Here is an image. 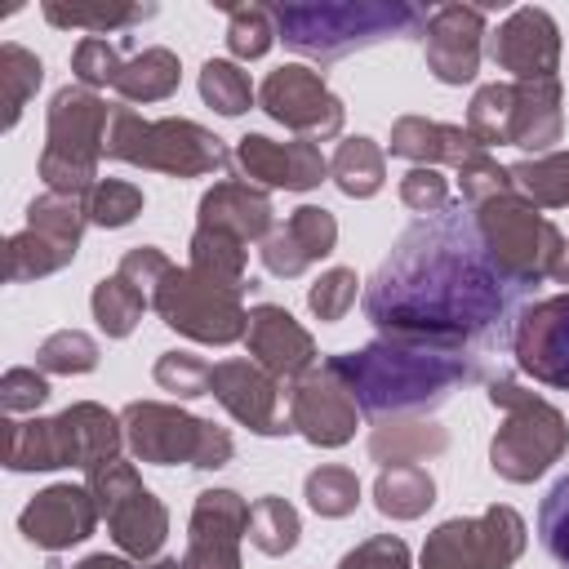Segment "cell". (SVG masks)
<instances>
[{
  "label": "cell",
  "instance_id": "23",
  "mask_svg": "<svg viewBox=\"0 0 569 569\" xmlns=\"http://www.w3.org/2000/svg\"><path fill=\"white\" fill-rule=\"evenodd\" d=\"M244 351L253 365H262L271 378L280 382H298L307 369L320 365L316 338L307 325L293 320L289 307L280 302H258L249 311V329H244Z\"/></svg>",
  "mask_w": 569,
  "mask_h": 569
},
{
  "label": "cell",
  "instance_id": "51",
  "mask_svg": "<svg viewBox=\"0 0 569 569\" xmlns=\"http://www.w3.org/2000/svg\"><path fill=\"white\" fill-rule=\"evenodd\" d=\"M400 204L413 209L418 218H422V213H440V209H449V204H453V200H449V178H445L440 169H422V164H413V169L400 178Z\"/></svg>",
  "mask_w": 569,
  "mask_h": 569
},
{
  "label": "cell",
  "instance_id": "49",
  "mask_svg": "<svg viewBox=\"0 0 569 569\" xmlns=\"http://www.w3.org/2000/svg\"><path fill=\"white\" fill-rule=\"evenodd\" d=\"M44 400H49V373L27 369V365L4 369V378H0V409H4V418L36 413Z\"/></svg>",
  "mask_w": 569,
  "mask_h": 569
},
{
  "label": "cell",
  "instance_id": "40",
  "mask_svg": "<svg viewBox=\"0 0 569 569\" xmlns=\"http://www.w3.org/2000/svg\"><path fill=\"white\" fill-rule=\"evenodd\" d=\"M44 22L53 27H80V31H124L133 22H147L156 18V4H58V0H44L40 4Z\"/></svg>",
  "mask_w": 569,
  "mask_h": 569
},
{
  "label": "cell",
  "instance_id": "9",
  "mask_svg": "<svg viewBox=\"0 0 569 569\" xmlns=\"http://www.w3.org/2000/svg\"><path fill=\"white\" fill-rule=\"evenodd\" d=\"M471 222L489 249V258L520 284V289H538L551 276L556 249L565 244L560 227L551 218L538 213V204H529L516 187L502 196H489L471 209Z\"/></svg>",
  "mask_w": 569,
  "mask_h": 569
},
{
  "label": "cell",
  "instance_id": "50",
  "mask_svg": "<svg viewBox=\"0 0 569 569\" xmlns=\"http://www.w3.org/2000/svg\"><path fill=\"white\" fill-rule=\"evenodd\" d=\"M338 569H413V556H409L405 538H396V533H373V538L356 542L351 551H342Z\"/></svg>",
  "mask_w": 569,
  "mask_h": 569
},
{
  "label": "cell",
  "instance_id": "8",
  "mask_svg": "<svg viewBox=\"0 0 569 569\" xmlns=\"http://www.w3.org/2000/svg\"><path fill=\"white\" fill-rule=\"evenodd\" d=\"M120 427H124V445L138 462L151 467H200V471H218L231 462L236 440L227 427H218L213 418H196L182 405H164V400H133L120 409Z\"/></svg>",
  "mask_w": 569,
  "mask_h": 569
},
{
  "label": "cell",
  "instance_id": "6",
  "mask_svg": "<svg viewBox=\"0 0 569 569\" xmlns=\"http://www.w3.org/2000/svg\"><path fill=\"white\" fill-rule=\"evenodd\" d=\"M107 160L169 173V178H209L227 169L231 156L222 138L196 120H182V116L147 120L129 102H116L107 120Z\"/></svg>",
  "mask_w": 569,
  "mask_h": 569
},
{
  "label": "cell",
  "instance_id": "28",
  "mask_svg": "<svg viewBox=\"0 0 569 569\" xmlns=\"http://www.w3.org/2000/svg\"><path fill=\"white\" fill-rule=\"evenodd\" d=\"M445 449H449V431L440 422H431V418H382L369 431V458L378 467L440 458Z\"/></svg>",
  "mask_w": 569,
  "mask_h": 569
},
{
  "label": "cell",
  "instance_id": "44",
  "mask_svg": "<svg viewBox=\"0 0 569 569\" xmlns=\"http://www.w3.org/2000/svg\"><path fill=\"white\" fill-rule=\"evenodd\" d=\"M124 62H129V58H120V44H111V40H102V36H84V40L71 49V76H76V84H84V89H93V93H98V89H116Z\"/></svg>",
  "mask_w": 569,
  "mask_h": 569
},
{
  "label": "cell",
  "instance_id": "26",
  "mask_svg": "<svg viewBox=\"0 0 569 569\" xmlns=\"http://www.w3.org/2000/svg\"><path fill=\"white\" fill-rule=\"evenodd\" d=\"M387 151L409 160V164H422V169H440V164H462L467 156L485 151L467 124H445V120H427V116H400L391 124V138H387Z\"/></svg>",
  "mask_w": 569,
  "mask_h": 569
},
{
  "label": "cell",
  "instance_id": "22",
  "mask_svg": "<svg viewBox=\"0 0 569 569\" xmlns=\"http://www.w3.org/2000/svg\"><path fill=\"white\" fill-rule=\"evenodd\" d=\"M98 502L89 493V485H49L40 489L22 511H18V533L40 547V551H67V547H80L93 538L98 529Z\"/></svg>",
  "mask_w": 569,
  "mask_h": 569
},
{
  "label": "cell",
  "instance_id": "31",
  "mask_svg": "<svg viewBox=\"0 0 569 569\" xmlns=\"http://www.w3.org/2000/svg\"><path fill=\"white\" fill-rule=\"evenodd\" d=\"M329 178H333V187H338L342 196L369 200V196H378L382 182H387V151H382L373 138H365V133L342 138L338 151H333V160H329Z\"/></svg>",
  "mask_w": 569,
  "mask_h": 569
},
{
  "label": "cell",
  "instance_id": "53",
  "mask_svg": "<svg viewBox=\"0 0 569 569\" xmlns=\"http://www.w3.org/2000/svg\"><path fill=\"white\" fill-rule=\"evenodd\" d=\"M71 569H138V560H129V556H107V551H93V556L76 560Z\"/></svg>",
  "mask_w": 569,
  "mask_h": 569
},
{
  "label": "cell",
  "instance_id": "34",
  "mask_svg": "<svg viewBox=\"0 0 569 569\" xmlns=\"http://www.w3.org/2000/svg\"><path fill=\"white\" fill-rule=\"evenodd\" d=\"M511 169V187L538 209H569V151L525 156Z\"/></svg>",
  "mask_w": 569,
  "mask_h": 569
},
{
  "label": "cell",
  "instance_id": "18",
  "mask_svg": "<svg viewBox=\"0 0 569 569\" xmlns=\"http://www.w3.org/2000/svg\"><path fill=\"white\" fill-rule=\"evenodd\" d=\"M489 58L516 80H560V27L547 9L520 4L485 40Z\"/></svg>",
  "mask_w": 569,
  "mask_h": 569
},
{
  "label": "cell",
  "instance_id": "42",
  "mask_svg": "<svg viewBox=\"0 0 569 569\" xmlns=\"http://www.w3.org/2000/svg\"><path fill=\"white\" fill-rule=\"evenodd\" d=\"M222 9H227V49L236 58L253 62L280 40L271 4H222Z\"/></svg>",
  "mask_w": 569,
  "mask_h": 569
},
{
  "label": "cell",
  "instance_id": "45",
  "mask_svg": "<svg viewBox=\"0 0 569 569\" xmlns=\"http://www.w3.org/2000/svg\"><path fill=\"white\" fill-rule=\"evenodd\" d=\"M360 293H365V289H360L356 267H329V271H320V280L307 289V307H311V316H316L320 325H338V320L356 307Z\"/></svg>",
  "mask_w": 569,
  "mask_h": 569
},
{
  "label": "cell",
  "instance_id": "47",
  "mask_svg": "<svg viewBox=\"0 0 569 569\" xmlns=\"http://www.w3.org/2000/svg\"><path fill=\"white\" fill-rule=\"evenodd\" d=\"M538 538L556 565L569 569V476H560L538 507Z\"/></svg>",
  "mask_w": 569,
  "mask_h": 569
},
{
  "label": "cell",
  "instance_id": "7",
  "mask_svg": "<svg viewBox=\"0 0 569 569\" xmlns=\"http://www.w3.org/2000/svg\"><path fill=\"white\" fill-rule=\"evenodd\" d=\"M107 120L111 102H102L84 84H62L44 111V147H40V178L44 191L58 196H89L98 182V164L107 156Z\"/></svg>",
  "mask_w": 569,
  "mask_h": 569
},
{
  "label": "cell",
  "instance_id": "29",
  "mask_svg": "<svg viewBox=\"0 0 569 569\" xmlns=\"http://www.w3.org/2000/svg\"><path fill=\"white\" fill-rule=\"evenodd\" d=\"M436 502V480L427 467L418 462H396V467H378L373 480V507L387 520H418L427 516Z\"/></svg>",
  "mask_w": 569,
  "mask_h": 569
},
{
  "label": "cell",
  "instance_id": "13",
  "mask_svg": "<svg viewBox=\"0 0 569 569\" xmlns=\"http://www.w3.org/2000/svg\"><path fill=\"white\" fill-rule=\"evenodd\" d=\"M84 227H89V218H84L80 196L40 191L27 204V227L4 240V280L27 284V280H44V276L71 267L80 253Z\"/></svg>",
  "mask_w": 569,
  "mask_h": 569
},
{
  "label": "cell",
  "instance_id": "43",
  "mask_svg": "<svg viewBox=\"0 0 569 569\" xmlns=\"http://www.w3.org/2000/svg\"><path fill=\"white\" fill-rule=\"evenodd\" d=\"M142 187L124 182V178H98L84 196V218L89 227H102V231H116V227H129L138 213H142Z\"/></svg>",
  "mask_w": 569,
  "mask_h": 569
},
{
  "label": "cell",
  "instance_id": "25",
  "mask_svg": "<svg viewBox=\"0 0 569 569\" xmlns=\"http://www.w3.org/2000/svg\"><path fill=\"white\" fill-rule=\"evenodd\" d=\"M196 227H209V231H227L244 244H262L271 231H276V209H271V196L244 178H227V182H213L200 204H196Z\"/></svg>",
  "mask_w": 569,
  "mask_h": 569
},
{
  "label": "cell",
  "instance_id": "37",
  "mask_svg": "<svg viewBox=\"0 0 569 569\" xmlns=\"http://www.w3.org/2000/svg\"><path fill=\"white\" fill-rule=\"evenodd\" d=\"M511 107H516V84L511 80H493L480 84L467 102V133L489 151V147H507L511 138Z\"/></svg>",
  "mask_w": 569,
  "mask_h": 569
},
{
  "label": "cell",
  "instance_id": "30",
  "mask_svg": "<svg viewBox=\"0 0 569 569\" xmlns=\"http://www.w3.org/2000/svg\"><path fill=\"white\" fill-rule=\"evenodd\" d=\"M178 84H182L178 53L164 49V44H151V49H142L124 62V71L116 80V93H120V102L133 107V102H164V98L178 93Z\"/></svg>",
  "mask_w": 569,
  "mask_h": 569
},
{
  "label": "cell",
  "instance_id": "4",
  "mask_svg": "<svg viewBox=\"0 0 569 569\" xmlns=\"http://www.w3.org/2000/svg\"><path fill=\"white\" fill-rule=\"evenodd\" d=\"M124 427L111 409L76 400L53 418H4V467L9 471H93L120 458Z\"/></svg>",
  "mask_w": 569,
  "mask_h": 569
},
{
  "label": "cell",
  "instance_id": "33",
  "mask_svg": "<svg viewBox=\"0 0 569 569\" xmlns=\"http://www.w3.org/2000/svg\"><path fill=\"white\" fill-rule=\"evenodd\" d=\"M40 84H44V62H40L27 44L4 40V44H0V107H4L0 129H4V133L22 120V111H27V102L36 98Z\"/></svg>",
  "mask_w": 569,
  "mask_h": 569
},
{
  "label": "cell",
  "instance_id": "38",
  "mask_svg": "<svg viewBox=\"0 0 569 569\" xmlns=\"http://www.w3.org/2000/svg\"><path fill=\"white\" fill-rule=\"evenodd\" d=\"M302 498H307V507H311L316 516L342 520V516H351V511L360 507V476H356L351 467H342V462H325V467L307 471Z\"/></svg>",
  "mask_w": 569,
  "mask_h": 569
},
{
  "label": "cell",
  "instance_id": "17",
  "mask_svg": "<svg viewBox=\"0 0 569 569\" xmlns=\"http://www.w3.org/2000/svg\"><path fill=\"white\" fill-rule=\"evenodd\" d=\"M280 378H271L262 365L253 360H218L209 369V396L253 436H289L293 422L284 413V396H280Z\"/></svg>",
  "mask_w": 569,
  "mask_h": 569
},
{
  "label": "cell",
  "instance_id": "35",
  "mask_svg": "<svg viewBox=\"0 0 569 569\" xmlns=\"http://www.w3.org/2000/svg\"><path fill=\"white\" fill-rule=\"evenodd\" d=\"M89 307H93V320H98V329H102L107 338H129V333L138 329L142 311L151 307V298H147L138 284H129L120 271H111V276H102V280L93 284Z\"/></svg>",
  "mask_w": 569,
  "mask_h": 569
},
{
  "label": "cell",
  "instance_id": "12",
  "mask_svg": "<svg viewBox=\"0 0 569 569\" xmlns=\"http://www.w3.org/2000/svg\"><path fill=\"white\" fill-rule=\"evenodd\" d=\"M525 516L507 502H493L480 516L440 520L422 542L418 569H511L525 556Z\"/></svg>",
  "mask_w": 569,
  "mask_h": 569
},
{
  "label": "cell",
  "instance_id": "24",
  "mask_svg": "<svg viewBox=\"0 0 569 569\" xmlns=\"http://www.w3.org/2000/svg\"><path fill=\"white\" fill-rule=\"evenodd\" d=\"M338 249V218L325 204H298L258 249L262 267L280 280H298L307 267Z\"/></svg>",
  "mask_w": 569,
  "mask_h": 569
},
{
  "label": "cell",
  "instance_id": "16",
  "mask_svg": "<svg viewBox=\"0 0 569 569\" xmlns=\"http://www.w3.org/2000/svg\"><path fill=\"white\" fill-rule=\"evenodd\" d=\"M511 356L525 378L569 391V293L525 302L511 333Z\"/></svg>",
  "mask_w": 569,
  "mask_h": 569
},
{
  "label": "cell",
  "instance_id": "39",
  "mask_svg": "<svg viewBox=\"0 0 569 569\" xmlns=\"http://www.w3.org/2000/svg\"><path fill=\"white\" fill-rule=\"evenodd\" d=\"M200 98L204 107H213L218 116H244L258 102V89L249 80V71L231 58H209L200 67Z\"/></svg>",
  "mask_w": 569,
  "mask_h": 569
},
{
  "label": "cell",
  "instance_id": "21",
  "mask_svg": "<svg viewBox=\"0 0 569 569\" xmlns=\"http://www.w3.org/2000/svg\"><path fill=\"white\" fill-rule=\"evenodd\" d=\"M236 173L262 191L280 187V191H311L329 178V160L316 142L293 138V142H276L267 133H244L236 142Z\"/></svg>",
  "mask_w": 569,
  "mask_h": 569
},
{
  "label": "cell",
  "instance_id": "3",
  "mask_svg": "<svg viewBox=\"0 0 569 569\" xmlns=\"http://www.w3.org/2000/svg\"><path fill=\"white\" fill-rule=\"evenodd\" d=\"M276 31L284 49L316 58V62H338L356 49L418 36L427 31L431 9L409 4V0H320V4H271Z\"/></svg>",
  "mask_w": 569,
  "mask_h": 569
},
{
  "label": "cell",
  "instance_id": "1",
  "mask_svg": "<svg viewBox=\"0 0 569 569\" xmlns=\"http://www.w3.org/2000/svg\"><path fill=\"white\" fill-rule=\"evenodd\" d=\"M525 298L529 289L489 258L467 204L413 218L360 293L378 338L476 356L511 347Z\"/></svg>",
  "mask_w": 569,
  "mask_h": 569
},
{
  "label": "cell",
  "instance_id": "46",
  "mask_svg": "<svg viewBox=\"0 0 569 569\" xmlns=\"http://www.w3.org/2000/svg\"><path fill=\"white\" fill-rule=\"evenodd\" d=\"M209 369L213 365H204L191 351H160L151 378H156L160 391H169L178 400H196V396H209Z\"/></svg>",
  "mask_w": 569,
  "mask_h": 569
},
{
  "label": "cell",
  "instance_id": "14",
  "mask_svg": "<svg viewBox=\"0 0 569 569\" xmlns=\"http://www.w3.org/2000/svg\"><path fill=\"white\" fill-rule=\"evenodd\" d=\"M258 107L276 124L293 129L307 142L338 138L342 120H347L342 98L325 84V76L316 67H302V62H284V67L267 71V80L258 84Z\"/></svg>",
  "mask_w": 569,
  "mask_h": 569
},
{
  "label": "cell",
  "instance_id": "36",
  "mask_svg": "<svg viewBox=\"0 0 569 569\" xmlns=\"http://www.w3.org/2000/svg\"><path fill=\"white\" fill-rule=\"evenodd\" d=\"M298 538H302V520L293 502H284L280 493H262L249 502V542L262 556H289Z\"/></svg>",
  "mask_w": 569,
  "mask_h": 569
},
{
  "label": "cell",
  "instance_id": "48",
  "mask_svg": "<svg viewBox=\"0 0 569 569\" xmlns=\"http://www.w3.org/2000/svg\"><path fill=\"white\" fill-rule=\"evenodd\" d=\"M458 191H462V204L476 209L480 200L511 191V169L498 164L489 151H476V156H467V160L458 164Z\"/></svg>",
  "mask_w": 569,
  "mask_h": 569
},
{
  "label": "cell",
  "instance_id": "55",
  "mask_svg": "<svg viewBox=\"0 0 569 569\" xmlns=\"http://www.w3.org/2000/svg\"><path fill=\"white\" fill-rule=\"evenodd\" d=\"M147 569H182V560H173V556H160V560H151Z\"/></svg>",
  "mask_w": 569,
  "mask_h": 569
},
{
  "label": "cell",
  "instance_id": "10",
  "mask_svg": "<svg viewBox=\"0 0 569 569\" xmlns=\"http://www.w3.org/2000/svg\"><path fill=\"white\" fill-rule=\"evenodd\" d=\"M151 307L173 333L204 342V347L244 342V329H249L244 289L213 284V280L196 276L191 267H169L160 276V284L151 289Z\"/></svg>",
  "mask_w": 569,
  "mask_h": 569
},
{
  "label": "cell",
  "instance_id": "32",
  "mask_svg": "<svg viewBox=\"0 0 569 569\" xmlns=\"http://www.w3.org/2000/svg\"><path fill=\"white\" fill-rule=\"evenodd\" d=\"M191 271L213 280V284H231V289H253V280H244V262H249V244L227 236V231H209L196 227L191 231Z\"/></svg>",
  "mask_w": 569,
  "mask_h": 569
},
{
  "label": "cell",
  "instance_id": "54",
  "mask_svg": "<svg viewBox=\"0 0 569 569\" xmlns=\"http://www.w3.org/2000/svg\"><path fill=\"white\" fill-rule=\"evenodd\" d=\"M547 280H556V284H569V236H565V244L556 249V262H551V276Z\"/></svg>",
  "mask_w": 569,
  "mask_h": 569
},
{
  "label": "cell",
  "instance_id": "5",
  "mask_svg": "<svg viewBox=\"0 0 569 569\" xmlns=\"http://www.w3.org/2000/svg\"><path fill=\"white\" fill-rule=\"evenodd\" d=\"M485 396L493 409H502V427L489 440L493 476L507 485H533L569 453V422L547 396L520 387L511 373H493Z\"/></svg>",
  "mask_w": 569,
  "mask_h": 569
},
{
  "label": "cell",
  "instance_id": "20",
  "mask_svg": "<svg viewBox=\"0 0 569 569\" xmlns=\"http://www.w3.org/2000/svg\"><path fill=\"white\" fill-rule=\"evenodd\" d=\"M489 27H485V9L480 4H440L427 18L422 31V53H427V71L440 84H471L480 71V53H485Z\"/></svg>",
  "mask_w": 569,
  "mask_h": 569
},
{
  "label": "cell",
  "instance_id": "11",
  "mask_svg": "<svg viewBox=\"0 0 569 569\" xmlns=\"http://www.w3.org/2000/svg\"><path fill=\"white\" fill-rule=\"evenodd\" d=\"M89 493L98 502V516L107 520L111 542L129 560H160V547L169 538V507L142 485L138 467L124 458H111L89 471Z\"/></svg>",
  "mask_w": 569,
  "mask_h": 569
},
{
  "label": "cell",
  "instance_id": "15",
  "mask_svg": "<svg viewBox=\"0 0 569 569\" xmlns=\"http://www.w3.org/2000/svg\"><path fill=\"white\" fill-rule=\"evenodd\" d=\"M289 422L316 449H342L356 436L360 405L329 360H320L298 382H289Z\"/></svg>",
  "mask_w": 569,
  "mask_h": 569
},
{
  "label": "cell",
  "instance_id": "52",
  "mask_svg": "<svg viewBox=\"0 0 569 569\" xmlns=\"http://www.w3.org/2000/svg\"><path fill=\"white\" fill-rule=\"evenodd\" d=\"M169 267H173V262H169V258H164L156 244H133V249L120 258V267H116V271H120L129 284H138V289L151 298V289L160 284V276H164Z\"/></svg>",
  "mask_w": 569,
  "mask_h": 569
},
{
  "label": "cell",
  "instance_id": "2",
  "mask_svg": "<svg viewBox=\"0 0 569 569\" xmlns=\"http://www.w3.org/2000/svg\"><path fill=\"white\" fill-rule=\"evenodd\" d=\"M369 418H427L453 391L485 378V356L373 338L356 351L325 356Z\"/></svg>",
  "mask_w": 569,
  "mask_h": 569
},
{
  "label": "cell",
  "instance_id": "41",
  "mask_svg": "<svg viewBox=\"0 0 569 569\" xmlns=\"http://www.w3.org/2000/svg\"><path fill=\"white\" fill-rule=\"evenodd\" d=\"M98 360H102L98 338H89L84 329H58V333H49V338L36 347V369H40V373L76 378V373H93Z\"/></svg>",
  "mask_w": 569,
  "mask_h": 569
},
{
  "label": "cell",
  "instance_id": "19",
  "mask_svg": "<svg viewBox=\"0 0 569 569\" xmlns=\"http://www.w3.org/2000/svg\"><path fill=\"white\" fill-rule=\"evenodd\" d=\"M249 533V502L236 489L196 493L182 569H240V538Z\"/></svg>",
  "mask_w": 569,
  "mask_h": 569
},
{
  "label": "cell",
  "instance_id": "27",
  "mask_svg": "<svg viewBox=\"0 0 569 569\" xmlns=\"http://www.w3.org/2000/svg\"><path fill=\"white\" fill-rule=\"evenodd\" d=\"M516 107H511V138L507 147L547 156L565 133V89L560 80H511Z\"/></svg>",
  "mask_w": 569,
  "mask_h": 569
}]
</instances>
